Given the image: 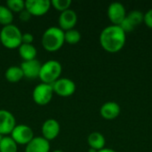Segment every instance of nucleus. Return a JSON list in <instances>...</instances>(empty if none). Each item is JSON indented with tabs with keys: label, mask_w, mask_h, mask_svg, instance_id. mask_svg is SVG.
I'll return each mask as SVG.
<instances>
[{
	"label": "nucleus",
	"mask_w": 152,
	"mask_h": 152,
	"mask_svg": "<svg viewBox=\"0 0 152 152\" xmlns=\"http://www.w3.org/2000/svg\"><path fill=\"white\" fill-rule=\"evenodd\" d=\"M61 71L62 66L60 61L56 60H49L42 64L38 78L41 80V83L53 85L60 78Z\"/></svg>",
	"instance_id": "4"
},
{
	"label": "nucleus",
	"mask_w": 152,
	"mask_h": 152,
	"mask_svg": "<svg viewBox=\"0 0 152 152\" xmlns=\"http://www.w3.org/2000/svg\"><path fill=\"white\" fill-rule=\"evenodd\" d=\"M50 142L42 136L34 137L25 147V152H50Z\"/></svg>",
	"instance_id": "16"
},
{
	"label": "nucleus",
	"mask_w": 152,
	"mask_h": 152,
	"mask_svg": "<svg viewBox=\"0 0 152 152\" xmlns=\"http://www.w3.org/2000/svg\"><path fill=\"white\" fill-rule=\"evenodd\" d=\"M34 41V37L31 33H23L21 37V44H27V45H32Z\"/></svg>",
	"instance_id": "25"
},
{
	"label": "nucleus",
	"mask_w": 152,
	"mask_h": 152,
	"mask_svg": "<svg viewBox=\"0 0 152 152\" xmlns=\"http://www.w3.org/2000/svg\"><path fill=\"white\" fill-rule=\"evenodd\" d=\"M0 45H1V42H0Z\"/></svg>",
	"instance_id": "32"
},
{
	"label": "nucleus",
	"mask_w": 152,
	"mask_h": 152,
	"mask_svg": "<svg viewBox=\"0 0 152 152\" xmlns=\"http://www.w3.org/2000/svg\"><path fill=\"white\" fill-rule=\"evenodd\" d=\"M30 18H31V15H30V13L26 9H24L23 11H21L19 13V19H20V20H21L23 22L28 21L30 20Z\"/></svg>",
	"instance_id": "27"
},
{
	"label": "nucleus",
	"mask_w": 152,
	"mask_h": 152,
	"mask_svg": "<svg viewBox=\"0 0 152 152\" xmlns=\"http://www.w3.org/2000/svg\"><path fill=\"white\" fill-rule=\"evenodd\" d=\"M77 22V12L70 8L64 12H61L59 16V28L63 31H67L74 28Z\"/></svg>",
	"instance_id": "13"
},
{
	"label": "nucleus",
	"mask_w": 152,
	"mask_h": 152,
	"mask_svg": "<svg viewBox=\"0 0 152 152\" xmlns=\"http://www.w3.org/2000/svg\"><path fill=\"white\" fill-rule=\"evenodd\" d=\"M143 22L145 23V25L150 28H152V8L150 9L146 13H144V20H143Z\"/></svg>",
	"instance_id": "26"
},
{
	"label": "nucleus",
	"mask_w": 152,
	"mask_h": 152,
	"mask_svg": "<svg viewBox=\"0 0 152 152\" xmlns=\"http://www.w3.org/2000/svg\"><path fill=\"white\" fill-rule=\"evenodd\" d=\"M126 11L123 4L119 2L111 3L107 10V15L112 25L119 26L126 17Z\"/></svg>",
	"instance_id": "10"
},
{
	"label": "nucleus",
	"mask_w": 152,
	"mask_h": 152,
	"mask_svg": "<svg viewBox=\"0 0 152 152\" xmlns=\"http://www.w3.org/2000/svg\"><path fill=\"white\" fill-rule=\"evenodd\" d=\"M99 40L103 50L110 53H116L125 46L126 36L119 26L111 24L102 30Z\"/></svg>",
	"instance_id": "1"
},
{
	"label": "nucleus",
	"mask_w": 152,
	"mask_h": 152,
	"mask_svg": "<svg viewBox=\"0 0 152 152\" xmlns=\"http://www.w3.org/2000/svg\"><path fill=\"white\" fill-rule=\"evenodd\" d=\"M19 55L23 60V61L35 60L37 54V50L33 45L21 44L18 48Z\"/></svg>",
	"instance_id": "18"
},
{
	"label": "nucleus",
	"mask_w": 152,
	"mask_h": 152,
	"mask_svg": "<svg viewBox=\"0 0 152 152\" xmlns=\"http://www.w3.org/2000/svg\"><path fill=\"white\" fill-rule=\"evenodd\" d=\"M61 131V126L59 122L54 118L46 119L41 127L42 137H44L48 142L54 140L58 137Z\"/></svg>",
	"instance_id": "12"
},
{
	"label": "nucleus",
	"mask_w": 152,
	"mask_h": 152,
	"mask_svg": "<svg viewBox=\"0 0 152 152\" xmlns=\"http://www.w3.org/2000/svg\"><path fill=\"white\" fill-rule=\"evenodd\" d=\"M53 93L61 97H69L76 92V84L68 77H60L53 85Z\"/></svg>",
	"instance_id": "7"
},
{
	"label": "nucleus",
	"mask_w": 152,
	"mask_h": 152,
	"mask_svg": "<svg viewBox=\"0 0 152 152\" xmlns=\"http://www.w3.org/2000/svg\"><path fill=\"white\" fill-rule=\"evenodd\" d=\"M144 20V13L138 10L131 11L126 14L125 20L121 22L119 27L123 29V31L126 34L127 32L133 31L135 27L142 24Z\"/></svg>",
	"instance_id": "9"
},
{
	"label": "nucleus",
	"mask_w": 152,
	"mask_h": 152,
	"mask_svg": "<svg viewBox=\"0 0 152 152\" xmlns=\"http://www.w3.org/2000/svg\"><path fill=\"white\" fill-rule=\"evenodd\" d=\"M97 152H117L115 150L113 149H110V148H104L101 151H98Z\"/></svg>",
	"instance_id": "28"
},
{
	"label": "nucleus",
	"mask_w": 152,
	"mask_h": 152,
	"mask_svg": "<svg viewBox=\"0 0 152 152\" xmlns=\"http://www.w3.org/2000/svg\"><path fill=\"white\" fill-rule=\"evenodd\" d=\"M3 137H4V136H3L2 134H0V143H1V142H2V139H3Z\"/></svg>",
	"instance_id": "31"
},
{
	"label": "nucleus",
	"mask_w": 152,
	"mask_h": 152,
	"mask_svg": "<svg viewBox=\"0 0 152 152\" xmlns=\"http://www.w3.org/2000/svg\"><path fill=\"white\" fill-rule=\"evenodd\" d=\"M16 126V119L13 114L6 110H0V134L7 136L11 134Z\"/></svg>",
	"instance_id": "11"
},
{
	"label": "nucleus",
	"mask_w": 152,
	"mask_h": 152,
	"mask_svg": "<svg viewBox=\"0 0 152 152\" xmlns=\"http://www.w3.org/2000/svg\"><path fill=\"white\" fill-rule=\"evenodd\" d=\"M4 77L10 83H17L20 82L24 76L20 66H11L5 70Z\"/></svg>",
	"instance_id": "19"
},
{
	"label": "nucleus",
	"mask_w": 152,
	"mask_h": 152,
	"mask_svg": "<svg viewBox=\"0 0 152 152\" xmlns=\"http://www.w3.org/2000/svg\"><path fill=\"white\" fill-rule=\"evenodd\" d=\"M10 136L17 145H27L35 136L32 128L27 125H16Z\"/></svg>",
	"instance_id": "6"
},
{
	"label": "nucleus",
	"mask_w": 152,
	"mask_h": 152,
	"mask_svg": "<svg viewBox=\"0 0 152 152\" xmlns=\"http://www.w3.org/2000/svg\"><path fill=\"white\" fill-rule=\"evenodd\" d=\"M51 1L48 0H27L25 1V9L31 16L40 17L48 12L51 8Z\"/></svg>",
	"instance_id": "8"
},
{
	"label": "nucleus",
	"mask_w": 152,
	"mask_h": 152,
	"mask_svg": "<svg viewBox=\"0 0 152 152\" xmlns=\"http://www.w3.org/2000/svg\"><path fill=\"white\" fill-rule=\"evenodd\" d=\"M53 94L54 93L52 85L40 83L33 89L32 99L37 105L45 106L52 101Z\"/></svg>",
	"instance_id": "5"
},
{
	"label": "nucleus",
	"mask_w": 152,
	"mask_h": 152,
	"mask_svg": "<svg viewBox=\"0 0 152 152\" xmlns=\"http://www.w3.org/2000/svg\"><path fill=\"white\" fill-rule=\"evenodd\" d=\"M72 2L71 0H52L51 5L57 11L64 12L68 9H69Z\"/></svg>",
	"instance_id": "24"
},
{
	"label": "nucleus",
	"mask_w": 152,
	"mask_h": 152,
	"mask_svg": "<svg viewBox=\"0 0 152 152\" xmlns=\"http://www.w3.org/2000/svg\"><path fill=\"white\" fill-rule=\"evenodd\" d=\"M64 43V31L61 30L59 27L55 26H52L46 28L41 38L43 48L49 53L59 51Z\"/></svg>",
	"instance_id": "2"
},
{
	"label": "nucleus",
	"mask_w": 152,
	"mask_h": 152,
	"mask_svg": "<svg viewBox=\"0 0 152 152\" xmlns=\"http://www.w3.org/2000/svg\"><path fill=\"white\" fill-rule=\"evenodd\" d=\"M21 31L14 24L4 26L0 31L1 45L8 49L19 48V46L21 45Z\"/></svg>",
	"instance_id": "3"
},
{
	"label": "nucleus",
	"mask_w": 152,
	"mask_h": 152,
	"mask_svg": "<svg viewBox=\"0 0 152 152\" xmlns=\"http://www.w3.org/2000/svg\"><path fill=\"white\" fill-rule=\"evenodd\" d=\"M88 152H97V151H94V150H93V149H89Z\"/></svg>",
	"instance_id": "30"
},
{
	"label": "nucleus",
	"mask_w": 152,
	"mask_h": 152,
	"mask_svg": "<svg viewBox=\"0 0 152 152\" xmlns=\"http://www.w3.org/2000/svg\"><path fill=\"white\" fill-rule=\"evenodd\" d=\"M41 66L42 63L38 60L35 59L32 61H22L20 67L23 72L24 77H27L28 79H34L39 77Z\"/></svg>",
	"instance_id": "14"
},
{
	"label": "nucleus",
	"mask_w": 152,
	"mask_h": 152,
	"mask_svg": "<svg viewBox=\"0 0 152 152\" xmlns=\"http://www.w3.org/2000/svg\"><path fill=\"white\" fill-rule=\"evenodd\" d=\"M64 40L69 45H77L81 40V34L75 28L64 31Z\"/></svg>",
	"instance_id": "22"
},
{
	"label": "nucleus",
	"mask_w": 152,
	"mask_h": 152,
	"mask_svg": "<svg viewBox=\"0 0 152 152\" xmlns=\"http://www.w3.org/2000/svg\"><path fill=\"white\" fill-rule=\"evenodd\" d=\"M6 6L12 12L20 13L25 9V1L23 0H7Z\"/></svg>",
	"instance_id": "23"
},
{
	"label": "nucleus",
	"mask_w": 152,
	"mask_h": 152,
	"mask_svg": "<svg viewBox=\"0 0 152 152\" xmlns=\"http://www.w3.org/2000/svg\"><path fill=\"white\" fill-rule=\"evenodd\" d=\"M120 112V106L115 102H107L103 103L100 109V115L106 120H113L117 118Z\"/></svg>",
	"instance_id": "15"
},
{
	"label": "nucleus",
	"mask_w": 152,
	"mask_h": 152,
	"mask_svg": "<svg viewBox=\"0 0 152 152\" xmlns=\"http://www.w3.org/2000/svg\"><path fill=\"white\" fill-rule=\"evenodd\" d=\"M87 142H88L90 149H93L98 151L105 148L106 140L102 134L99 132H93L88 135Z\"/></svg>",
	"instance_id": "17"
},
{
	"label": "nucleus",
	"mask_w": 152,
	"mask_h": 152,
	"mask_svg": "<svg viewBox=\"0 0 152 152\" xmlns=\"http://www.w3.org/2000/svg\"><path fill=\"white\" fill-rule=\"evenodd\" d=\"M18 145L9 135L4 136L0 143V152H17Z\"/></svg>",
	"instance_id": "21"
},
{
	"label": "nucleus",
	"mask_w": 152,
	"mask_h": 152,
	"mask_svg": "<svg viewBox=\"0 0 152 152\" xmlns=\"http://www.w3.org/2000/svg\"><path fill=\"white\" fill-rule=\"evenodd\" d=\"M13 12L6 6L0 4V24L3 27L12 24Z\"/></svg>",
	"instance_id": "20"
},
{
	"label": "nucleus",
	"mask_w": 152,
	"mask_h": 152,
	"mask_svg": "<svg viewBox=\"0 0 152 152\" xmlns=\"http://www.w3.org/2000/svg\"><path fill=\"white\" fill-rule=\"evenodd\" d=\"M52 152H64L63 151H61V150H55V151H53Z\"/></svg>",
	"instance_id": "29"
}]
</instances>
